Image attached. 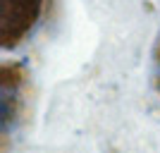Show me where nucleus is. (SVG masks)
Segmentation results:
<instances>
[{"label":"nucleus","mask_w":160,"mask_h":153,"mask_svg":"<svg viewBox=\"0 0 160 153\" xmlns=\"http://www.w3.org/2000/svg\"><path fill=\"white\" fill-rule=\"evenodd\" d=\"M158 77H160V53H158Z\"/></svg>","instance_id":"2"},{"label":"nucleus","mask_w":160,"mask_h":153,"mask_svg":"<svg viewBox=\"0 0 160 153\" xmlns=\"http://www.w3.org/2000/svg\"><path fill=\"white\" fill-rule=\"evenodd\" d=\"M43 0H0V36L7 48L22 41L36 24Z\"/></svg>","instance_id":"1"}]
</instances>
